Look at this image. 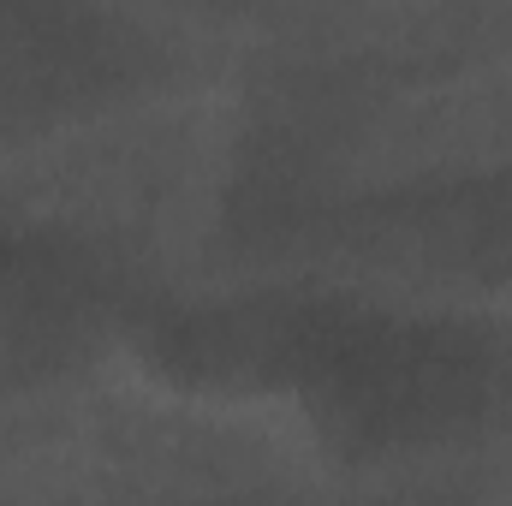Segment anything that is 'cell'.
Masks as SVG:
<instances>
[{
  "label": "cell",
  "instance_id": "obj_2",
  "mask_svg": "<svg viewBox=\"0 0 512 506\" xmlns=\"http://www.w3.org/2000/svg\"><path fill=\"white\" fill-rule=\"evenodd\" d=\"M233 203L512 167V6H233Z\"/></svg>",
  "mask_w": 512,
  "mask_h": 506
},
{
  "label": "cell",
  "instance_id": "obj_1",
  "mask_svg": "<svg viewBox=\"0 0 512 506\" xmlns=\"http://www.w3.org/2000/svg\"><path fill=\"white\" fill-rule=\"evenodd\" d=\"M143 358L286 411L328 477L465 483L512 453V322L382 298L209 280L143 328Z\"/></svg>",
  "mask_w": 512,
  "mask_h": 506
},
{
  "label": "cell",
  "instance_id": "obj_3",
  "mask_svg": "<svg viewBox=\"0 0 512 506\" xmlns=\"http://www.w3.org/2000/svg\"><path fill=\"white\" fill-rule=\"evenodd\" d=\"M239 78L233 6H0V167L131 96Z\"/></svg>",
  "mask_w": 512,
  "mask_h": 506
}]
</instances>
